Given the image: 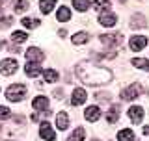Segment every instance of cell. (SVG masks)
<instances>
[{
  "instance_id": "484cf974",
  "label": "cell",
  "mask_w": 149,
  "mask_h": 141,
  "mask_svg": "<svg viewBox=\"0 0 149 141\" xmlns=\"http://www.w3.org/2000/svg\"><path fill=\"white\" fill-rule=\"evenodd\" d=\"M26 37H28V35L24 34V32L17 30V32H13V34H11V41H13V43H24Z\"/></svg>"
},
{
  "instance_id": "7402d4cb",
  "label": "cell",
  "mask_w": 149,
  "mask_h": 141,
  "mask_svg": "<svg viewBox=\"0 0 149 141\" xmlns=\"http://www.w3.org/2000/svg\"><path fill=\"white\" fill-rule=\"evenodd\" d=\"M54 6H56V0H41V11H43L45 15L52 11Z\"/></svg>"
},
{
  "instance_id": "9a60e30c",
  "label": "cell",
  "mask_w": 149,
  "mask_h": 141,
  "mask_svg": "<svg viewBox=\"0 0 149 141\" xmlns=\"http://www.w3.org/2000/svg\"><path fill=\"white\" fill-rule=\"evenodd\" d=\"M24 73L30 78H36V76H39V74H43V69H41L39 65H36V63H28L24 67Z\"/></svg>"
},
{
  "instance_id": "d6a6232c",
  "label": "cell",
  "mask_w": 149,
  "mask_h": 141,
  "mask_svg": "<svg viewBox=\"0 0 149 141\" xmlns=\"http://www.w3.org/2000/svg\"><path fill=\"white\" fill-rule=\"evenodd\" d=\"M4 46H6V43H4V41L0 39V48H4Z\"/></svg>"
},
{
  "instance_id": "7c38bea8",
  "label": "cell",
  "mask_w": 149,
  "mask_h": 141,
  "mask_svg": "<svg viewBox=\"0 0 149 141\" xmlns=\"http://www.w3.org/2000/svg\"><path fill=\"white\" fill-rule=\"evenodd\" d=\"M32 108H34L36 111H47V108H49L47 97H36L34 100H32Z\"/></svg>"
},
{
  "instance_id": "7a4b0ae2",
  "label": "cell",
  "mask_w": 149,
  "mask_h": 141,
  "mask_svg": "<svg viewBox=\"0 0 149 141\" xmlns=\"http://www.w3.org/2000/svg\"><path fill=\"white\" fill-rule=\"evenodd\" d=\"M24 95H26V86H22V84H13L6 91L8 100H11V102H21L24 98Z\"/></svg>"
},
{
  "instance_id": "f1b7e54d",
  "label": "cell",
  "mask_w": 149,
  "mask_h": 141,
  "mask_svg": "<svg viewBox=\"0 0 149 141\" xmlns=\"http://www.w3.org/2000/svg\"><path fill=\"white\" fill-rule=\"evenodd\" d=\"M9 115H11V111H9L6 106H0V119H8Z\"/></svg>"
},
{
  "instance_id": "6da1fadb",
  "label": "cell",
  "mask_w": 149,
  "mask_h": 141,
  "mask_svg": "<svg viewBox=\"0 0 149 141\" xmlns=\"http://www.w3.org/2000/svg\"><path fill=\"white\" fill-rule=\"evenodd\" d=\"M77 76L82 80L84 84H90V86H99V84H104L112 80V73L108 69H102V67H95V65L88 63V62H82L77 65L74 69Z\"/></svg>"
},
{
  "instance_id": "8992f818",
  "label": "cell",
  "mask_w": 149,
  "mask_h": 141,
  "mask_svg": "<svg viewBox=\"0 0 149 141\" xmlns=\"http://www.w3.org/2000/svg\"><path fill=\"white\" fill-rule=\"evenodd\" d=\"M147 45V37L146 35H132V39H130V50H134V52H138V50H142L143 46Z\"/></svg>"
},
{
  "instance_id": "5bb4252c",
  "label": "cell",
  "mask_w": 149,
  "mask_h": 141,
  "mask_svg": "<svg viewBox=\"0 0 149 141\" xmlns=\"http://www.w3.org/2000/svg\"><path fill=\"white\" fill-rule=\"evenodd\" d=\"M56 126H58V130H67L69 126V117L65 111H60L58 115H56Z\"/></svg>"
},
{
  "instance_id": "f546056e",
  "label": "cell",
  "mask_w": 149,
  "mask_h": 141,
  "mask_svg": "<svg viewBox=\"0 0 149 141\" xmlns=\"http://www.w3.org/2000/svg\"><path fill=\"white\" fill-rule=\"evenodd\" d=\"M11 21H13L11 17H4V19H2V22H0V28H8L9 24H11Z\"/></svg>"
},
{
  "instance_id": "e575fe53",
  "label": "cell",
  "mask_w": 149,
  "mask_h": 141,
  "mask_svg": "<svg viewBox=\"0 0 149 141\" xmlns=\"http://www.w3.org/2000/svg\"><path fill=\"white\" fill-rule=\"evenodd\" d=\"M2 2H4V0H0V4H2Z\"/></svg>"
},
{
  "instance_id": "2e32d148",
  "label": "cell",
  "mask_w": 149,
  "mask_h": 141,
  "mask_svg": "<svg viewBox=\"0 0 149 141\" xmlns=\"http://www.w3.org/2000/svg\"><path fill=\"white\" fill-rule=\"evenodd\" d=\"M119 119V106H112L110 111L106 113V123L108 124H116Z\"/></svg>"
},
{
  "instance_id": "ba28073f",
  "label": "cell",
  "mask_w": 149,
  "mask_h": 141,
  "mask_svg": "<svg viewBox=\"0 0 149 141\" xmlns=\"http://www.w3.org/2000/svg\"><path fill=\"white\" fill-rule=\"evenodd\" d=\"M39 135H41L45 141H54V139H56L52 128H50V124L47 123V121H43V123H41V126H39Z\"/></svg>"
},
{
  "instance_id": "1f68e13d",
  "label": "cell",
  "mask_w": 149,
  "mask_h": 141,
  "mask_svg": "<svg viewBox=\"0 0 149 141\" xmlns=\"http://www.w3.org/2000/svg\"><path fill=\"white\" fill-rule=\"evenodd\" d=\"M143 134H149V126H143Z\"/></svg>"
},
{
  "instance_id": "52a82bcc",
  "label": "cell",
  "mask_w": 149,
  "mask_h": 141,
  "mask_svg": "<svg viewBox=\"0 0 149 141\" xmlns=\"http://www.w3.org/2000/svg\"><path fill=\"white\" fill-rule=\"evenodd\" d=\"M86 98H88V93L84 91L82 87H77L71 95V102H73V106H80V104L86 102Z\"/></svg>"
},
{
  "instance_id": "9c48e42d",
  "label": "cell",
  "mask_w": 149,
  "mask_h": 141,
  "mask_svg": "<svg viewBox=\"0 0 149 141\" xmlns=\"http://www.w3.org/2000/svg\"><path fill=\"white\" fill-rule=\"evenodd\" d=\"M24 56H26L28 63H30V62H43V59H45V54L41 52L39 48H36V46H32V48H28Z\"/></svg>"
},
{
  "instance_id": "4dcf8cb0",
  "label": "cell",
  "mask_w": 149,
  "mask_h": 141,
  "mask_svg": "<svg viewBox=\"0 0 149 141\" xmlns=\"http://www.w3.org/2000/svg\"><path fill=\"white\" fill-rule=\"evenodd\" d=\"M8 50H9V52H15V54H19V52H21V50H19V48H17V46H15V45H11V46H8Z\"/></svg>"
},
{
  "instance_id": "836d02e7",
  "label": "cell",
  "mask_w": 149,
  "mask_h": 141,
  "mask_svg": "<svg viewBox=\"0 0 149 141\" xmlns=\"http://www.w3.org/2000/svg\"><path fill=\"white\" fill-rule=\"evenodd\" d=\"M0 17H2V8H0Z\"/></svg>"
},
{
  "instance_id": "d4e9b609",
  "label": "cell",
  "mask_w": 149,
  "mask_h": 141,
  "mask_svg": "<svg viewBox=\"0 0 149 141\" xmlns=\"http://www.w3.org/2000/svg\"><path fill=\"white\" fill-rule=\"evenodd\" d=\"M132 65L138 69H143V70H149V59H143V58H134L132 59Z\"/></svg>"
},
{
  "instance_id": "d590c367",
  "label": "cell",
  "mask_w": 149,
  "mask_h": 141,
  "mask_svg": "<svg viewBox=\"0 0 149 141\" xmlns=\"http://www.w3.org/2000/svg\"><path fill=\"white\" fill-rule=\"evenodd\" d=\"M93 141H99V139H93Z\"/></svg>"
},
{
  "instance_id": "3957f363",
  "label": "cell",
  "mask_w": 149,
  "mask_h": 141,
  "mask_svg": "<svg viewBox=\"0 0 149 141\" xmlns=\"http://www.w3.org/2000/svg\"><path fill=\"white\" fill-rule=\"evenodd\" d=\"M140 93H142V86L140 84H130L127 89L121 91V98L123 100H134V98L140 97Z\"/></svg>"
},
{
  "instance_id": "d6986e66",
  "label": "cell",
  "mask_w": 149,
  "mask_h": 141,
  "mask_svg": "<svg viewBox=\"0 0 149 141\" xmlns=\"http://www.w3.org/2000/svg\"><path fill=\"white\" fill-rule=\"evenodd\" d=\"M118 139L119 141H134V132L130 128H125L118 134Z\"/></svg>"
},
{
  "instance_id": "30bf717a",
  "label": "cell",
  "mask_w": 149,
  "mask_h": 141,
  "mask_svg": "<svg viewBox=\"0 0 149 141\" xmlns=\"http://www.w3.org/2000/svg\"><path fill=\"white\" fill-rule=\"evenodd\" d=\"M116 21H118V19H116V15L114 13H110V11H104V13H101L99 15V22L102 26H106V28H112L116 24Z\"/></svg>"
},
{
  "instance_id": "e0dca14e",
  "label": "cell",
  "mask_w": 149,
  "mask_h": 141,
  "mask_svg": "<svg viewBox=\"0 0 149 141\" xmlns=\"http://www.w3.org/2000/svg\"><path fill=\"white\" fill-rule=\"evenodd\" d=\"M56 17H58V21H62V22H67L69 19H71V11H69V8H65V6H60L58 13H56Z\"/></svg>"
},
{
  "instance_id": "603a6c76",
  "label": "cell",
  "mask_w": 149,
  "mask_h": 141,
  "mask_svg": "<svg viewBox=\"0 0 149 141\" xmlns=\"http://www.w3.org/2000/svg\"><path fill=\"white\" fill-rule=\"evenodd\" d=\"M88 39H90V35H88L86 32H78V34L73 35V43H74V45H84Z\"/></svg>"
},
{
  "instance_id": "ffe728a7",
  "label": "cell",
  "mask_w": 149,
  "mask_h": 141,
  "mask_svg": "<svg viewBox=\"0 0 149 141\" xmlns=\"http://www.w3.org/2000/svg\"><path fill=\"white\" fill-rule=\"evenodd\" d=\"M84 138H86V132H84L82 126H78V128L74 130L71 135H69V139H67V141H82Z\"/></svg>"
},
{
  "instance_id": "cb8c5ba5",
  "label": "cell",
  "mask_w": 149,
  "mask_h": 141,
  "mask_svg": "<svg viewBox=\"0 0 149 141\" xmlns=\"http://www.w3.org/2000/svg\"><path fill=\"white\" fill-rule=\"evenodd\" d=\"M43 78H45L49 84H54L56 80H58V73H56V70H52V69H47V70H43Z\"/></svg>"
},
{
  "instance_id": "5b68a950",
  "label": "cell",
  "mask_w": 149,
  "mask_h": 141,
  "mask_svg": "<svg viewBox=\"0 0 149 141\" xmlns=\"http://www.w3.org/2000/svg\"><path fill=\"white\" fill-rule=\"evenodd\" d=\"M99 39L104 46H119L123 43V35L121 34H104V35H101Z\"/></svg>"
},
{
  "instance_id": "277c9868",
  "label": "cell",
  "mask_w": 149,
  "mask_h": 141,
  "mask_svg": "<svg viewBox=\"0 0 149 141\" xmlns=\"http://www.w3.org/2000/svg\"><path fill=\"white\" fill-rule=\"evenodd\" d=\"M17 69H19L17 59L8 58V59H2V62H0V74H4V76H9V74H13Z\"/></svg>"
},
{
  "instance_id": "ac0fdd59",
  "label": "cell",
  "mask_w": 149,
  "mask_h": 141,
  "mask_svg": "<svg viewBox=\"0 0 149 141\" xmlns=\"http://www.w3.org/2000/svg\"><path fill=\"white\" fill-rule=\"evenodd\" d=\"M93 8L99 13H104V11L110 9V0H95V2H93Z\"/></svg>"
},
{
  "instance_id": "83f0119b",
  "label": "cell",
  "mask_w": 149,
  "mask_h": 141,
  "mask_svg": "<svg viewBox=\"0 0 149 141\" xmlns=\"http://www.w3.org/2000/svg\"><path fill=\"white\" fill-rule=\"evenodd\" d=\"M22 24L32 30V28H37V26H39V21H37V19H28L26 17V19H22Z\"/></svg>"
},
{
  "instance_id": "4316f807",
  "label": "cell",
  "mask_w": 149,
  "mask_h": 141,
  "mask_svg": "<svg viewBox=\"0 0 149 141\" xmlns=\"http://www.w3.org/2000/svg\"><path fill=\"white\" fill-rule=\"evenodd\" d=\"M73 4L74 9H78V11H86L90 8V0H73Z\"/></svg>"
},
{
  "instance_id": "44dd1931",
  "label": "cell",
  "mask_w": 149,
  "mask_h": 141,
  "mask_svg": "<svg viewBox=\"0 0 149 141\" xmlns=\"http://www.w3.org/2000/svg\"><path fill=\"white\" fill-rule=\"evenodd\" d=\"M28 9V2L26 0H13V11L15 13H22Z\"/></svg>"
},
{
  "instance_id": "8fae6325",
  "label": "cell",
  "mask_w": 149,
  "mask_h": 141,
  "mask_svg": "<svg viewBox=\"0 0 149 141\" xmlns=\"http://www.w3.org/2000/svg\"><path fill=\"white\" fill-rule=\"evenodd\" d=\"M129 117H130V121L132 123H142V119H143V110L140 106H132V108H129Z\"/></svg>"
},
{
  "instance_id": "4fadbf2b",
  "label": "cell",
  "mask_w": 149,
  "mask_h": 141,
  "mask_svg": "<svg viewBox=\"0 0 149 141\" xmlns=\"http://www.w3.org/2000/svg\"><path fill=\"white\" fill-rule=\"evenodd\" d=\"M84 117H86L90 123H95V121H99V117H101V110L97 106H90L86 110V113H84Z\"/></svg>"
}]
</instances>
